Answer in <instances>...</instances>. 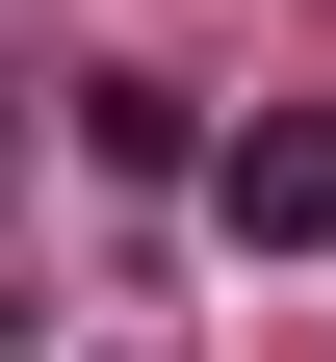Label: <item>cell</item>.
I'll use <instances>...</instances> for the list:
<instances>
[{
	"mask_svg": "<svg viewBox=\"0 0 336 362\" xmlns=\"http://www.w3.org/2000/svg\"><path fill=\"white\" fill-rule=\"evenodd\" d=\"M207 233L233 259H336V104H259V129H233V156H207Z\"/></svg>",
	"mask_w": 336,
	"mask_h": 362,
	"instance_id": "6da1fadb",
	"label": "cell"
},
{
	"mask_svg": "<svg viewBox=\"0 0 336 362\" xmlns=\"http://www.w3.org/2000/svg\"><path fill=\"white\" fill-rule=\"evenodd\" d=\"M0 337H26V310H0Z\"/></svg>",
	"mask_w": 336,
	"mask_h": 362,
	"instance_id": "7a4b0ae2",
	"label": "cell"
}]
</instances>
